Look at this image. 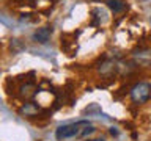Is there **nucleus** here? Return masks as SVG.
Segmentation results:
<instances>
[{
    "label": "nucleus",
    "mask_w": 151,
    "mask_h": 141,
    "mask_svg": "<svg viewBox=\"0 0 151 141\" xmlns=\"http://www.w3.org/2000/svg\"><path fill=\"white\" fill-rule=\"evenodd\" d=\"M94 130H96V129H94L93 125H88V127H85V130L82 132V135H80V136H87V135H91Z\"/></svg>",
    "instance_id": "obj_8"
},
{
    "label": "nucleus",
    "mask_w": 151,
    "mask_h": 141,
    "mask_svg": "<svg viewBox=\"0 0 151 141\" xmlns=\"http://www.w3.org/2000/svg\"><path fill=\"white\" fill-rule=\"evenodd\" d=\"M36 111H38V105H35V103H25V105L21 108V113L25 116H33Z\"/></svg>",
    "instance_id": "obj_5"
},
{
    "label": "nucleus",
    "mask_w": 151,
    "mask_h": 141,
    "mask_svg": "<svg viewBox=\"0 0 151 141\" xmlns=\"http://www.w3.org/2000/svg\"><path fill=\"white\" fill-rule=\"evenodd\" d=\"M110 135L116 136V135H118V130H116V129H110Z\"/></svg>",
    "instance_id": "obj_9"
},
{
    "label": "nucleus",
    "mask_w": 151,
    "mask_h": 141,
    "mask_svg": "<svg viewBox=\"0 0 151 141\" xmlns=\"http://www.w3.org/2000/svg\"><path fill=\"white\" fill-rule=\"evenodd\" d=\"M85 115H93V113H101V107L98 105V103H91V105H88L87 108L83 110Z\"/></svg>",
    "instance_id": "obj_6"
},
{
    "label": "nucleus",
    "mask_w": 151,
    "mask_h": 141,
    "mask_svg": "<svg viewBox=\"0 0 151 141\" xmlns=\"http://www.w3.org/2000/svg\"><path fill=\"white\" fill-rule=\"evenodd\" d=\"M151 97V83L148 82H139L131 89V99L135 103H145Z\"/></svg>",
    "instance_id": "obj_2"
},
{
    "label": "nucleus",
    "mask_w": 151,
    "mask_h": 141,
    "mask_svg": "<svg viewBox=\"0 0 151 141\" xmlns=\"http://www.w3.org/2000/svg\"><path fill=\"white\" fill-rule=\"evenodd\" d=\"M85 141H106L104 138H96V140H85Z\"/></svg>",
    "instance_id": "obj_10"
},
{
    "label": "nucleus",
    "mask_w": 151,
    "mask_h": 141,
    "mask_svg": "<svg viewBox=\"0 0 151 141\" xmlns=\"http://www.w3.org/2000/svg\"><path fill=\"white\" fill-rule=\"evenodd\" d=\"M91 125L90 124V121H77V122H73V124H66V125H60L58 129H57L55 132V136L57 140H68V138H74V136H80L82 135V132L85 129H82V127H88Z\"/></svg>",
    "instance_id": "obj_1"
},
{
    "label": "nucleus",
    "mask_w": 151,
    "mask_h": 141,
    "mask_svg": "<svg viewBox=\"0 0 151 141\" xmlns=\"http://www.w3.org/2000/svg\"><path fill=\"white\" fill-rule=\"evenodd\" d=\"M11 47H14V50L24 49V46L21 44V39H11Z\"/></svg>",
    "instance_id": "obj_7"
},
{
    "label": "nucleus",
    "mask_w": 151,
    "mask_h": 141,
    "mask_svg": "<svg viewBox=\"0 0 151 141\" xmlns=\"http://www.w3.org/2000/svg\"><path fill=\"white\" fill-rule=\"evenodd\" d=\"M106 5H107V6L110 8L115 14L124 11V8H126L124 0H106Z\"/></svg>",
    "instance_id": "obj_4"
},
{
    "label": "nucleus",
    "mask_w": 151,
    "mask_h": 141,
    "mask_svg": "<svg viewBox=\"0 0 151 141\" xmlns=\"http://www.w3.org/2000/svg\"><path fill=\"white\" fill-rule=\"evenodd\" d=\"M52 31H54V28L52 27H42V28H38V30L33 33V41L40 42V44H46L47 41H49V38L52 35Z\"/></svg>",
    "instance_id": "obj_3"
},
{
    "label": "nucleus",
    "mask_w": 151,
    "mask_h": 141,
    "mask_svg": "<svg viewBox=\"0 0 151 141\" xmlns=\"http://www.w3.org/2000/svg\"><path fill=\"white\" fill-rule=\"evenodd\" d=\"M93 2H99V0H93Z\"/></svg>",
    "instance_id": "obj_11"
}]
</instances>
